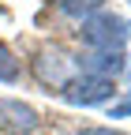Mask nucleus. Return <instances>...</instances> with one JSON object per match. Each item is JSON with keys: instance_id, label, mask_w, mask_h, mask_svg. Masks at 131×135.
Listing matches in <instances>:
<instances>
[{"instance_id": "4", "label": "nucleus", "mask_w": 131, "mask_h": 135, "mask_svg": "<svg viewBox=\"0 0 131 135\" xmlns=\"http://www.w3.org/2000/svg\"><path fill=\"white\" fill-rule=\"evenodd\" d=\"M112 94V83L109 79H97V75H79L68 90H64V101L68 105H101V101H109Z\"/></svg>"}, {"instance_id": "7", "label": "nucleus", "mask_w": 131, "mask_h": 135, "mask_svg": "<svg viewBox=\"0 0 131 135\" xmlns=\"http://www.w3.org/2000/svg\"><path fill=\"white\" fill-rule=\"evenodd\" d=\"M79 135H124V131H112V128H86V131H79Z\"/></svg>"}, {"instance_id": "1", "label": "nucleus", "mask_w": 131, "mask_h": 135, "mask_svg": "<svg viewBox=\"0 0 131 135\" xmlns=\"http://www.w3.org/2000/svg\"><path fill=\"white\" fill-rule=\"evenodd\" d=\"M79 38H83V45L94 49V53H124L127 23L120 19V15H112V11H97V15H90V19L83 23Z\"/></svg>"}, {"instance_id": "6", "label": "nucleus", "mask_w": 131, "mask_h": 135, "mask_svg": "<svg viewBox=\"0 0 131 135\" xmlns=\"http://www.w3.org/2000/svg\"><path fill=\"white\" fill-rule=\"evenodd\" d=\"M19 79V60L11 56V49L0 41V83H15Z\"/></svg>"}, {"instance_id": "9", "label": "nucleus", "mask_w": 131, "mask_h": 135, "mask_svg": "<svg viewBox=\"0 0 131 135\" xmlns=\"http://www.w3.org/2000/svg\"><path fill=\"white\" fill-rule=\"evenodd\" d=\"M127 30H131V26H127ZM127 71H131V68H127Z\"/></svg>"}, {"instance_id": "5", "label": "nucleus", "mask_w": 131, "mask_h": 135, "mask_svg": "<svg viewBox=\"0 0 131 135\" xmlns=\"http://www.w3.org/2000/svg\"><path fill=\"white\" fill-rule=\"evenodd\" d=\"M60 11L64 15H71V19H90V15L97 11H105V0H60Z\"/></svg>"}, {"instance_id": "8", "label": "nucleus", "mask_w": 131, "mask_h": 135, "mask_svg": "<svg viewBox=\"0 0 131 135\" xmlns=\"http://www.w3.org/2000/svg\"><path fill=\"white\" fill-rule=\"evenodd\" d=\"M112 116H131V98L124 101V105H116V109H112Z\"/></svg>"}, {"instance_id": "3", "label": "nucleus", "mask_w": 131, "mask_h": 135, "mask_svg": "<svg viewBox=\"0 0 131 135\" xmlns=\"http://www.w3.org/2000/svg\"><path fill=\"white\" fill-rule=\"evenodd\" d=\"M41 128V116L34 105H26L19 98H0V131L8 135H34Z\"/></svg>"}, {"instance_id": "2", "label": "nucleus", "mask_w": 131, "mask_h": 135, "mask_svg": "<svg viewBox=\"0 0 131 135\" xmlns=\"http://www.w3.org/2000/svg\"><path fill=\"white\" fill-rule=\"evenodd\" d=\"M34 75L41 86H53V90H68L71 83L83 75V68H79V60H71L64 49H41V53L34 56Z\"/></svg>"}]
</instances>
